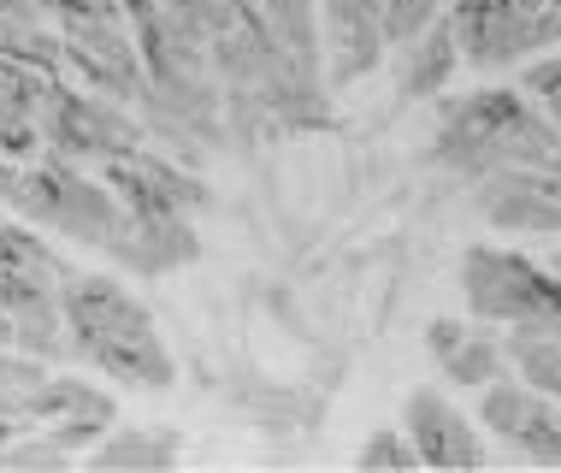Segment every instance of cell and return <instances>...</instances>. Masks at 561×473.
<instances>
[{
	"instance_id": "obj_6",
	"label": "cell",
	"mask_w": 561,
	"mask_h": 473,
	"mask_svg": "<svg viewBox=\"0 0 561 473\" xmlns=\"http://www.w3.org/2000/svg\"><path fill=\"white\" fill-rule=\"evenodd\" d=\"M361 462H414V456H402V450H396V444H378V450H367V456H361Z\"/></svg>"
},
{
	"instance_id": "obj_7",
	"label": "cell",
	"mask_w": 561,
	"mask_h": 473,
	"mask_svg": "<svg viewBox=\"0 0 561 473\" xmlns=\"http://www.w3.org/2000/svg\"><path fill=\"white\" fill-rule=\"evenodd\" d=\"M60 12H89V0H54Z\"/></svg>"
},
{
	"instance_id": "obj_5",
	"label": "cell",
	"mask_w": 561,
	"mask_h": 473,
	"mask_svg": "<svg viewBox=\"0 0 561 473\" xmlns=\"http://www.w3.org/2000/svg\"><path fill=\"white\" fill-rule=\"evenodd\" d=\"M455 373H467V379H485V373H491V355H485V349H467V355L455 361Z\"/></svg>"
},
{
	"instance_id": "obj_3",
	"label": "cell",
	"mask_w": 561,
	"mask_h": 473,
	"mask_svg": "<svg viewBox=\"0 0 561 473\" xmlns=\"http://www.w3.org/2000/svg\"><path fill=\"white\" fill-rule=\"evenodd\" d=\"M24 207L54 213V207H60V184H54V178H30V184H24Z\"/></svg>"
},
{
	"instance_id": "obj_1",
	"label": "cell",
	"mask_w": 561,
	"mask_h": 473,
	"mask_svg": "<svg viewBox=\"0 0 561 473\" xmlns=\"http://www.w3.org/2000/svg\"><path fill=\"white\" fill-rule=\"evenodd\" d=\"M443 71H449V42L437 36L432 48H426V66L408 71V89H414V95H420V89H437V77H443Z\"/></svg>"
},
{
	"instance_id": "obj_4",
	"label": "cell",
	"mask_w": 561,
	"mask_h": 473,
	"mask_svg": "<svg viewBox=\"0 0 561 473\" xmlns=\"http://www.w3.org/2000/svg\"><path fill=\"white\" fill-rule=\"evenodd\" d=\"M0 148L6 154H36V131L30 125H0Z\"/></svg>"
},
{
	"instance_id": "obj_2",
	"label": "cell",
	"mask_w": 561,
	"mask_h": 473,
	"mask_svg": "<svg viewBox=\"0 0 561 473\" xmlns=\"http://www.w3.org/2000/svg\"><path fill=\"white\" fill-rule=\"evenodd\" d=\"M426 12H432V0H390V36H414L426 24Z\"/></svg>"
}]
</instances>
